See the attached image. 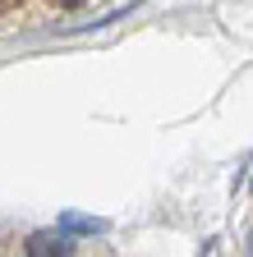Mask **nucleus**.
I'll return each instance as SVG.
<instances>
[{"instance_id": "1", "label": "nucleus", "mask_w": 253, "mask_h": 257, "mask_svg": "<svg viewBox=\"0 0 253 257\" xmlns=\"http://www.w3.org/2000/svg\"><path fill=\"white\" fill-rule=\"evenodd\" d=\"M23 252H28V257H69L74 243H69L65 230H37V234H28Z\"/></svg>"}, {"instance_id": "2", "label": "nucleus", "mask_w": 253, "mask_h": 257, "mask_svg": "<svg viewBox=\"0 0 253 257\" xmlns=\"http://www.w3.org/2000/svg\"><path fill=\"white\" fill-rule=\"evenodd\" d=\"M60 230H65V234H102V230H106V220H92V216L65 211V216H60Z\"/></svg>"}, {"instance_id": "3", "label": "nucleus", "mask_w": 253, "mask_h": 257, "mask_svg": "<svg viewBox=\"0 0 253 257\" xmlns=\"http://www.w3.org/2000/svg\"><path fill=\"white\" fill-rule=\"evenodd\" d=\"M55 5H65V10H74V5H83V0H55Z\"/></svg>"}]
</instances>
